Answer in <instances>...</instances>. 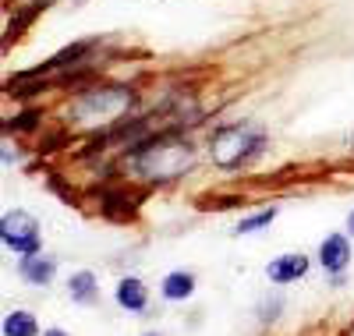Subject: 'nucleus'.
I'll return each instance as SVG.
<instances>
[{
  "label": "nucleus",
  "instance_id": "9b49d317",
  "mask_svg": "<svg viewBox=\"0 0 354 336\" xmlns=\"http://www.w3.org/2000/svg\"><path fill=\"white\" fill-rule=\"evenodd\" d=\"M36 333H39V326L28 312H11L4 319V336H36Z\"/></svg>",
  "mask_w": 354,
  "mask_h": 336
},
{
  "label": "nucleus",
  "instance_id": "9d476101",
  "mask_svg": "<svg viewBox=\"0 0 354 336\" xmlns=\"http://www.w3.org/2000/svg\"><path fill=\"white\" fill-rule=\"evenodd\" d=\"M192 290H195L192 272H170V277L163 280V297L167 301H185V297H192Z\"/></svg>",
  "mask_w": 354,
  "mask_h": 336
},
{
  "label": "nucleus",
  "instance_id": "6e6552de",
  "mask_svg": "<svg viewBox=\"0 0 354 336\" xmlns=\"http://www.w3.org/2000/svg\"><path fill=\"white\" fill-rule=\"evenodd\" d=\"M145 301H149V294H145L142 280L128 277V280L117 283V304H121V308H128V312H145Z\"/></svg>",
  "mask_w": 354,
  "mask_h": 336
},
{
  "label": "nucleus",
  "instance_id": "2eb2a0df",
  "mask_svg": "<svg viewBox=\"0 0 354 336\" xmlns=\"http://www.w3.org/2000/svg\"><path fill=\"white\" fill-rule=\"evenodd\" d=\"M145 336H160V333H145Z\"/></svg>",
  "mask_w": 354,
  "mask_h": 336
},
{
  "label": "nucleus",
  "instance_id": "f257e3e1",
  "mask_svg": "<svg viewBox=\"0 0 354 336\" xmlns=\"http://www.w3.org/2000/svg\"><path fill=\"white\" fill-rule=\"evenodd\" d=\"M192 145L185 138L160 135V138H145L135 149V170L149 180H170L177 174H185L192 167Z\"/></svg>",
  "mask_w": 354,
  "mask_h": 336
},
{
  "label": "nucleus",
  "instance_id": "0eeeda50",
  "mask_svg": "<svg viewBox=\"0 0 354 336\" xmlns=\"http://www.w3.org/2000/svg\"><path fill=\"white\" fill-rule=\"evenodd\" d=\"M53 259H46V255H21V262H18V272H21V280L25 283H32V287H46L50 280H53Z\"/></svg>",
  "mask_w": 354,
  "mask_h": 336
},
{
  "label": "nucleus",
  "instance_id": "f8f14e48",
  "mask_svg": "<svg viewBox=\"0 0 354 336\" xmlns=\"http://www.w3.org/2000/svg\"><path fill=\"white\" fill-rule=\"evenodd\" d=\"M273 220H277V209L270 205V209H262V212H255V216L241 220L238 227H234V234H255V230H262V227H270Z\"/></svg>",
  "mask_w": 354,
  "mask_h": 336
},
{
  "label": "nucleus",
  "instance_id": "4468645a",
  "mask_svg": "<svg viewBox=\"0 0 354 336\" xmlns=\"http://www.w3.org/2000/svg\"><path fill=\"white\" fill-rule=\"evenodd\" d=\"M347 230L354 234V212H351V216H347Z\"/></svg>",
  "mask_w": 354,
  "mask_h": 336
},
{
  "label": "nucleus",
  "instance_id": "1a4fd4ad",
  "mask_svg": "<svg viewBox=\"0 0 354 336\" xmlns=\"http://www.w3.org/2000/svg\"><path fill=\"white\" fill-rule=\"evenodd\" d=\"M68 294H71V301H78V304L96 301V294H100V287H96V277H93L88 269L75 272V277L68 280Z\"/></svg>",
  "mask_w": 354,
  "mask_h": 336
},
{
  "label": "nucleus",
  "instance_id": "423d86ee",
  "mask_svg": "<svg viewBox=\"0 0 354 336\" xmlns=\"http://www.w3.org/2000/svg\"><path fill=\"white\" fill-rule=\"evenodd\" d=\"M308 272V259L290 252V255H280L277 262H270V269H266V277H270L273 283H294L298 277H305Z\"/></svg>",
  "mask_w": 354,
  "mask_h": 336
},
{
  "label": "nucleus",
  "instance_id": "39448f33",
  "mask_svg": "<svg viewBox=\"0 0 354 336\" xmlns=\"http://www.w3.org/2000/svg\"><path fill=\"white\" fill-rule=\"evenodd\" d=\"M319 262H322V269H326V272H340V269L351 262V244H347V237L330 234L326 241L319 244Z\"/></svg>",
  "mask_w": 354,
  "mask_h": 336
},
{
  "label": "nucleus",
  "instance_id": "f03ea898",
  "mask_svg": "<svg viewBox=\"0 0 354 336\" xmlns=\"http://www.w3.org/2000/svg\"><path fill=\"white\" fill-rule=\"evenodd\" d=\"M266 138L262 131H252L245 124H230V128H220L209 142V156L220 170H238L245 167L248 160H255L259 152H262Z\"/></svg>",
  "mask_w": 354,
  "mask_h": 336
},
{
  "label": "nucleus",
  "instance_id": "ddd939ff",
  "mask_svg": "<svg viewBox=\"0 0 354 336\" xmlns=\"http://www.w3.org/2000/svg\"><path fill=\"white\" fill-rule=\"evenodd\" d=\"M43 336H68V333H64V329H46Z\"/></svg>",
  "mask_w": 354,
  "mask_h": 336
},
{
  "label": "nucleus",
  "instance_id": "20e7f679",
  "mask_svg": "<svg viewBox=\"0 0 354 336\" xmlns=\"http://www.w3.org/2000/svg\"><path fill=\"white\" fill-rule=\"evenodd\" d=\"M0 237H4V244L18 255H36L39 252V223H36L32 212H25V209H15L0 220Z\"/></svg>",
  "mask_w": 354,
  "mask_h": 336
},
{
  "label": "nucleus",
  "instance_id": "7ed1b4c3",
  "mask_svg": "<svg viewBox=\"0 0 354 336\" xmlns=\"http://www.w3.org/2000/svg\"><path fill=\"white\" fill-rule=\"evenodd\" d=\"M131 100L135 93L128 85H103V88H88L85 96H78L71 113L82 120H110V117H124Z\"/></svg>",
  "mask_w": 354,
  "mask_h": 336
}]
</instances>
